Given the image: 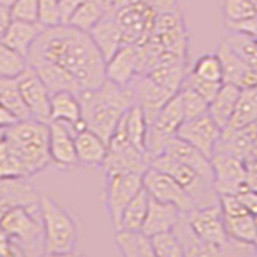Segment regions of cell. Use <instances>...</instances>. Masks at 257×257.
<instances>
[{
    "instance_id": "obj_1",
    "label": "cell",
    "mask_w": 257,
    "mask_h": 257,
    "mask_svg": "<svg viewBox=\"0 0 257 257\" xmlns=\"http://www.w3.org/2000/svg\"><path fill=\"white\" fill-rule=\"evenodd\" d=\"M29 64L53 63L74 77L84 90L100 87L104 80L106 60L90 34L69 24L44 28L28 55Z\"/></svg>"
},
{
    "instance_id": "obj_2",
    "label": "cell",
    "mask_w": 257,
    "mask_h": 257,
    "mask_svg": "<svg viewBox=\"0 0 257 257\" xmlns=\"http://www.w3.org/2000/svg\"><path fill=\"white\" fill-rule=\"evenodd\" d=\"M82 104V119L95 134L109 140L119 120L135 103L132 85H117L111 80L79 95Z\"/></svg>"
},
{
    "instance_id": "obj_3",
    "label": "cell",
    "mask_w": 257,
    "mask_h": 257,
    "mask_svg": "<svg viewBox=\"0 0 257 257\" xmlns=\"http://www.w3.org/2000/svg\"><path fill=\"white\" fill-rule=\"evenodd\" d=\"M5 140L18 161L23 177H32L52 164L48 153V122L20 119L5 127Z\"/></svg>"
},
{
    "instance_id": "obj_4",
    "label": "cell",
    "mask_w": 257,
    "mask_h": 257,
    "mask_svg": "<svg viewBox=\"0 0 257 257\" xmlns=\"http://www.w3.org/2000/svg\"><path fill=\"white\" fill-rule=\"evenodd\" d=\"M39 212L44 228L45 254H74L80 239V223L74 212L47 195L39 198Z\"/></svg>"
},
{
    "instance_id": "obj_5",
    "label": "cell",
    "mask_w": 257,
    "mask_h": 257,
    "mask_svg": "<svg viewBox=\"0 0 257 257\" xmlns=\"http://www.w3.org/2000/svg\"><path fill=\"white\" fill-rule=\"evenodd\" d=\"M34 206V204H31ZM31 206L18 204L8 207L0 215V225L12 241L13 254L40 255L45 254L42 220L31 212Z\"/></svg>"
},
{
    "instance_id": "obj_6",
    "label": "cell",
    "mask_w": 257,
    "mask_h": 257,
    "mask_svg": "<svg viewBox=\"0 0 257 257\" xmlns=\"http://www.w3.org/2000/svg\"><path fill=\"white\" fill-rule=\"evenodd\" d=\"M150 166L174 177L191 196V199L195 201L196 207L219 204V195L214 188V182L207 180L206 177L198 174L195 169L180 163L179 159L172 158L167 153H161L159 156L153 158Z\"/></svg>"
},
{
    "instance_id": "obj_7",
    "label": "cell",
    "mask_w": 257,
    "mask_h": 257,
    "mask_svg": "<svg viewBox=\"0 0 257 257\" xmlns=\"http://www.w3.org/2000/svg\"><path fill=\"white\" fill-rule=\"evenodd\" d=\"M104 177H106L103 195L104 211H106L112 228L117 230L125 206L143 188L142 174H104Z\"/></svg>"
},
{
    "instance_id": "obj_8",
    "label": "cell",
    "mask_w": 257,
    "mask_h": 257,
    "mask_svg": "<svg viewBox=\"0 0 257 257\" xmlns=\"http://www.w3.org/2000/svg\"><path fill=\"white\" fill-rule=\"evenodd\" d=\"M143 180V188L147 193L158 201L163 203H171L177 206L182 212H190L191 209H195L196 204L191 199L182 185L177 182L174 177L169 174L159 171L156 167H148L142 175Z\"/></svg>"
},
{
    "instance_id": "obj_9",
    "label": "cell",
    "mask_w": 257,
    "mask_h": 257,
    "mask_svg": "<svg viewBox=\"0 0 257 257\" xmlns=\"http://www.w3.org/2000/svg\"><path fill=\"white\" fill-rule=\"evenodd\" d=\"M214 188L217 195H238L247 188V164L244 159L236 158L228 153L215 151L212 158Z\"/></svg>"
},
{
    "instance_id": "obj_10",
    "label": "cell",
    "mask_w": 257,
    "mask_h": 257,
    "mask_svg": "<svg viewBox=\"0 0 257 257\" xmlns=\"http://www.w3.org/2000/svg\"><path fill=\"white\" fill-rule=\"evenodd\" d=\"M185 219L191 230L199 241L206 244L222 246L225 255V244L228 241V235L225 231L223 215L219 204L195 207L190 212H185Z\"/></svg>"
},
{
    "instance_id": "obj_11",
    "label": "cell",
    "mask_w": 257,
    "mask_h": 257,
    "mask_svg": "<svg viewBox=\"0 0 257 257\" xmlns=\"http://www.w3.org/2000/svg\"><path fill=\"white\" fill-rule=\"evenodd\" d=\"M114 16L122 31L124 44L139 45L150 37L156 13L143 0H139V2L120 7Z\"/></svg>"
},
{
    "instance_id": "obj_12",
    "label": "cell",
    "mask_w": 257,
    "mask_h": 257,
    "mask_svg": "<svg viewBox=\"0 0 257 257\" xmlns=\"http://www.w3.org/2000/svg\"><path fill=\"white\" fill-rule=\"evenodd\" d=\"M21 98L26 104L32 119L48 122L50 120V96L52 92L48 90L45 82L37 74V71L29 64V68L16 77Z\"/></svg>"
},
{
    "instance_id": "obj_13",
    "label": "cell",
    "mask_w": 257,
    "mask_h": 257,
    "mask_svg": "<svg viewBox=\"0 0 257 257\" xmlns=\"http://www.w3.org/2000/svg\"><path fill=\"white\" fill-rule=\"evenodd\" d=\"M222 134V127L211 117L209 112L195 119H188L177 131V137L203 151L207 158H212Z\"/></svg>"
},
{
    "instance_id": "obj_14",
    "label": "cell",
    "mask_w": 257,
    "mask_h": 257,
    "mask_svg": "<svg viewBox=\"0 0 257 257\" xmlns=\"http://www.w3.org/2000/svg\"><path fill=\"white\" fill-rule=\"evenodd\" d=\"M104 74H106V80L117 85H132L134 80L142 76L139 45L124 44L106 61Z\"/></svg>"
},
{
    "instance_id": "obj_15",
    "label": "cell",
    "mask_w": 257,
    "mask_h": 257,
    "mask_svg": "<svg viewBox=\"0 0 257 257\" xmlns=\"http://www.w3.org/2000/svg\"><path fill=\"white\" fill-rule=\"evenodd\" d=\"M48 153L52 164L58 169H74L79 164L74 134L66 124L56 120L48 122Z\"/></svg>"
},
{
    "instance_id": "obj_16",
    "label": "cell",
    "mask_w": 257,
    "mask_h": 257,
    "mask_svg": "<svg viewBox=\"0 0 257 257\" xmlns=\"http://www.w3.org/2000/svg\"><path fill=\"white\" fill-rule=\"evenodd\" d=\"M66 124L72 134H77L87 128L82 119V104H80L79 95L69 90L53 92L50 96V120Z\"/></svg>"
},
{
    "instance_id": "obj_17",
    "label": "cell",
    "mask_w": 257,
    "mask_h": 257,
    "mask_svg": "<svg viewBox=\"0 0 257 257\" xmlns=\"http://www.w3.org/2000/svg\"><path fill=\"white\" fill-rule=\"evenodd\" d=\"M135 103L143 109L145 116H147L148 124L151 122L158 111L166 104V101L174 96L175 93H171L163 85H159L155 79H151L148 74L139 76L132 84Z\"/></svg>"
},
{
    "instance_id": "obj_18",
    "label": "cell",
    "mask_w": 257,
    "mask_h": 257,
    "mask_svg": "<svg viewBox=\"0 0 257 257\" xmlns=\"http://www.w3.org/2000/svg\"><path fill=\"white\" fill-rule=\"evenodd\" d=\"M217 55L222 61L223 68V82L235 84L239 88H247L257 85V69L246 64L239 56L233 52V48L227 44V40H222L217 47Z\"/></svg>"
},
{
    "instance_id": "obj_19",
    "label": "cell",
    "mask_w": 257,
    "mask_h": 257,
    "mask_svg": "<svg viewBox=\"0 0 257 257\" xmlns=\"http://www.w3.org/2000/svg\"><path fill=\"white\" fill-rule=\"evenodd\" d=\"M90 37L95 42L96 48L100 50L104 60H109L120 47L124 45V36L119 28L114 13L104 15L103 18L90 29Z\"/></svg>"
},
{
    "instance_id": "obj_20",
    "label": "cell",
    "mask_w": 257,
    "mask_h": 257,
    "mask_svg": "<svg viewBox=\"0 0 257 257\" xmlns=\"http://www.w3.org/2000/svg\"><path fill=\"white\" fill-rule=\"evenodd\" d=\"M182 214L183 212L177 206L171 203H163V201H158L150 196L147 219H145L142 230L148 236L174 230L177 227V223H179Z\"/></svg>"
},
{
    "instance_id": "obj_21",
    "label": "cell",
    "mask_w": 257,
    "mask_h": 257,
    "mask_svg": "<svg viewBox=\"0 0 257 257\" xmlns=\"http://www.w3.org/2000/svg\"><path fill=\"white\" fill-rule=\"evenodd\" d=\"M76 155L79 164L101 167L108 155V142L90 128H84L74 135Z\"/></svg>"
},
{
    "instance_id": "obj_22",
    "label": "cell",
    "mask_w": 257,
    "mask_h": 257,
    "mask_svg": "<svg viewBox=\"0 0 257 257\" xmlns=\"http://www.w3.org/2000/svg\"><path fill=\"white\" fill-rule=\"evenodd\" d=\"M164 153L171 155L175 159H179L180 163L190 166L191 169H195L198 174L206 177L207 180L214 182V172H212L211 158H207L203 151H199L198 148L193 147V145H190L185 140L179 139L177 135L169 140Z\"/></svg>"
},
{
    "instance_id": "obj_23",
    "label": "cell",
    "mask_w": 257,
    "mask_h": 257,
    "mask_svg": "<svg viewBox=\"0 0 257 257\" xmlns=\"http://www.w3.org/2000/svg\"><path fill=\"white\" fill-rule=\"evenodd\" d=\"M44 31V26H40L39 23H28V21H16L13 20L10 28L5 32L4 39L0 42L7 44L8 47L15 48L16 52L23 55H29L32 45L40 36V32Z\"/></svg>"
},
{
    "instance_id": "obj_24",
    "label": "cell",
    "mask_w": 257,
    "mask_h": 257,
    "mask_svg": "<svg viewBox=\"0 0 257 257\" xmlns=\"http://www.w3.org/2000/svg\"><path fill=\"white\" fill-rule=\"evenodd\" d=\"M239 92H241V88L238 85L223 82L219 88V92H217L212 98V101L209 103L207 112L222 128H225L230 122L233 111H235V106H236Z\"/></svg>"
},
{
    "instance_id": "obj_25",
    "label": "cell",
    "mask_w": 257,
    "mask_h": 257,
    "mask_svg": "<svg viewBox=\"0 0 257 257\" xmlns=\"http://www.w3.org/2000/svg\"><path fill=\"white\" fill-rule=\"evenodd\" d=\"M114 241L124 257H155L151 236L143 230H116Z\"/></svg>"
},
{
    "instance_id": "obj_26",
    "label": "cell",
    "mask_w": 257,
    "mask_h": 257,
    "mask_svg": "<svg viewBox=\"0 0 257 257\" xmlns=\"http://www.w3.org/2000/svg\"><path fill=\"white\" fill-rule=\"evenodd\" d=\"M31 66L37 71V74L42 77V80L52 93L60 92V90H69V92H74L76 95L82 93V87L79 85L77 80L63 68L56 66V64L36 63V64H31Z\"/></svg>"
},
{
    "instance_id": "obj_27",
    "label": "cell",
    "mask_w": 257,
    "mask_h": 257,
    "mask_svg": "<svg viewBox=\"0 0 257 257\" xmlns=\"http://www.w3.org/2000/svg\"><path fill=\"white\" fill-rule=\"evenodd\" d=\"M257 122V85L241 88L233 116L227 127L243 128Z\"/></svg>"
},
{
    "instance_id": "obj_28",
    "label": "cell",
    "mask_w": 257,
    "mask_h": 257,
    "mask_svg": "<svg viewBox=\"0 0 257 257\" xmlns=\"http://www.w3.org/2000/svg\"><path fill=\"white\" fill-rule=\"evenodd\" d=\"M122 124L125 128L127 139L135 148L147 153V132H148V120L143 109L137 103H134L128 111L122 116ZM148 155V153H147Z\"/></svg>"
},
{
    "instance_id": "obj_29",
    "label": "cell",
    "mask_w": 257,
    "mask_h": 257,
    "mask_svg": "<svg viewBox=\"0 0 257 257\" xmlns=\"http://www.w3.org/2000/svg\"><path fill=\"white\" fill-rule=\"evenodd\" d=\"M108 13L111 12L108 10L106 4H104L103 0H84V2L76 8V12L71 15V18L66 24L74 26L80 31L90 32V29L95 24Z\"/></svg>"
},
{
    "instance_id": "obj_30",
    "label": "cell",
    "mask_w": 257,
    "mask_h": 257,
    "mask_svg": "<svg viewBox=\"0 0 257 257\" xmlns=\"http://www.w3.org/2000/svg\"><path fill=\"white\" fill-rule=\"evenodd\" d=\"M148 206H150V195L147 193V190L142 188L131 199V203L125 206L122 215H120L117 230H142L145 219H147Z\"/></svg>"
},
{
    "instance_id": "obj_31",
    "label": "cell",
    "mask_w": 257,
    "mask_h": 257,
    "mask_svg": "<svg viewBox=\"0 0 257 257\" xmlns=\"http://www.w3.org/2000/svg\"><path fill=\"white\" fill-rule=\"evenodd\" d=\"M225 231L228 238L243 241V243H252L257 241V228H255V217L252 214H241L233 217H225Z\"/></svg>"
},
{
    "instance_id": "obj_32",
    "label": "cell",
    "mask_w": 257,
    "mask_h": 257,
    "mask_svg": "<svg viewBox=\"0 0 257 257\" xmlns=\"http://www.w3.org/2000/svg\"><path fill=\"white\" fill-rule=\"evenodd\" d=\"M29 68V58L15 48L0 42V77L16 79Z\"/></svg>"
},
{
    "instance_id": "obj_33",
    "label": "cell",
    "mask_w": 257,
    "mask_h": 257,
    "mask_svg": "<svg viewBox=\"0 0 257 257\" xmlns=\"http://www.w3.org/2000/svg\"><path fill=\"white\" fill-rule=\"evenodd\" d=\"M155 257H185V247L175 230H169L151 236Z\"/></svg>"
},
{
    "instance_id": "obj_34",
    "label": "cell",
    "mask_w": 257,
    "mask_h": 257,
    "mask_svg": "<svg viewBox=\"0 0 257 257\" xmlns=\"http://www.w3.org/2000/svg\"><path fill=\"white\" fill-rule=\"evenodd\" d=\"M225 40L241 60L251 68L257 69V39L241 34V32L230 31V34L225 37Z\"/></svg>"
},
{
    "instance_id": "obj_35",
    "label": "cell",
    "mask_w": 257,
    "mask_h": 257,
    "mask_svg": "<svg viewBox=\"0 0 257 257\" xmlns=\"http://www.w3.org/2000/svg\"><path fill=\"white\" fill-rule=\"evenodd\" d=\"M191 72L201 79L209 80V82L223 84V68L217 53H206L199 56L193 64Z\"/></svg>"
},
{
    "instance_id": "obj_36",
    "label": "cell",
    "mask_w": 257,
    "mask_h": 257,
    "mask_svg": "<svg viewBox=\"0 0 257 257\" xmlns=\"http://www.w3.org/2000/svg\"><path fill=\"white\" fill-rule=\"evenodd\" d=\"M179 96L182 101L185 120L195 119L201 114H206L209 111V101L204 96H201L196 90H193V88L187 85H182V88L179 90Z\"/></svg>"
},
{
    "instance_id": "obj_37",
    "label": "cell",
    "mask_w": 257,
    "mask_h": 257,
    "mask_svg": "<svg viewBox=\"0 0 257 257\" xmlns=\"http://www.w3.org/2000/svg\"><path fill=\"white\" fill-rule=\"evenodd\" d=\"M222 13L225 23H235L257 15L252 0H222Z\"/></svg>"
},
{
    "instance_id": "obj_38",
    "label": "cell",
    "mask_w": 257,
    "mask_h": 257,
    "mask_svg": "<svg viewBox=\"0 0 257 257\" xmlns=\"http://www.w3.org/2000/svg\"><path fill=\"white\" fill-rule=\"evenodd\" d=\"M16 177H23V174L18 166V161L13 156V153L5 140V128H4L0 132V180L16 179Z\"/></svg>"
},
{
    "instance_id": "obj_39",
    "label": "cell",
    "mask_w": 257,
    "mask_h": 257,
    "mask_svg": "<svg viewBox=\"0 0 257 257\" xmlns=\"http://www.w3.org/2000/svg\"><path fill=\"white\" fill-rule=\"evenodd\" d=\"M37 23L44 28H55L63 24L60 0H40Z\"/></svg>"
},
{
    "instance_id": "obj_40",
    "label": "cell",
    "mask_w": 257,
    "mask_h": 257,
    "mask_svg": "<svg viewBox=\"0 0 257 257\" xmlns=\"http://www.w3.org/2000/svg\"><path fill=\"white\" fill-rule=\"evenodd\" d=\"M39 4H40V0H16V2L10 7L12 18L16 21L37 23Z\"/></svg>"
},
{
    "instance_id": "obj_41",
    "label": "cell",
    "mask_w": 257,
    "mask_h": 257,
    "mask_svg": "<svg viewBox=\"0 0 257 257\" xmlns=\"http://www.w3.org/2000/svg\"><path fill=\"white\" fill-rule=\"evenodd\" d=\"M182 85H187L190 88H193V90H196L201 96H204V98L211 103L212 98L215 96V93L219 92V88L222 84H217V82H209V80H204L201 79L198 76L193 74L191 71L187 72V76H185V80Z\"/></svg>"
},
{
    "instance_id": "obj_42",
    "label": "cell",
    "mask_w": 257,
    "mask_h": 257,
    "mask_svg": "<svg viewBox=\"0 0 257 257\" xmlns=\"http://www.w3.org/2000/svg\"><path fill=\"white\" fill-rule=\"evenodd\" d=\"M227 28L233 32H241V34L251 36L254 39H257V15L251 16V18L241 20V21H235V23H225Z\"/></svg>"
},
{
    "instance_id": "obj_43",
    "label": "cell",
    "mask_w": 257,
    "mask_h": 257,
    "mask_svg": "<svg viewBox=\"0 0 257 257\" xmlns=\"http://www.w3.org/2000/svg\"><path fill=\"white\" fill-rule=\"evenodd\" d=\"M156 15L169 13V12H180L183 0H143Z\"/></svg>"
},
{
    "instance_id": "obj_44",
    "label": "cell",
    "mask_w": 257,
    "mask_h": 257,
    "mask_svg": "<svg viewBox=\"0 0 257 257\" xmlns=\"http://www.w3.org/2000/svg\"><path fill=\"white\" fill-rule=\"evenodd\" d=\"M238 198L241 203H243V206L247 209L249 214L257 215V191H254L251 188H246L238 193Z\"/></svg>"
},
{
    "instance_id": "obj_45",
    "label": "cell",
    "mask_w": 257,
    "mask_h": 257,
    "mask_svg": "<svg viewBox=\"0 0 257 257\" xmlns=\"http://www.w3.org/2000/svg\"><path fill=\"white\" fill-rule=\"evenodd\" d=\"M13 18H12V13H10V8L0 5V40L4 39L5 32L10 28Z\"/></svg>"
},
{
    "instance_id": "obj_46",
    "label": "cell",
    "mask_w": 257,
    "mask_h": 257,
    "mask_svg": "<svg viewBox=\"0 0 257 257\" xmlns=\"http://www.w3.org/2000/svg\"><path fill=\"white\" fill-rule=\"evenodd\" d=\"M0 254H4V255H10V254H13L12 241H10V238H8L7 231L2 228V225H0Z\"/></svg>"
},
{
    "instance_id": "obj_47",
    "label": "cell",
    "mask_w": 257,
    "mask_h": 257,
    "mask_svg": "<svg viewBox=\"0 0 257 257\" xmlns=\"http://www.w3.org/2000/svg\"><path fill=\"white\" fill-rule=\"evenodd\" d=\"M16 120L18 119H16L7 108H4L2 104H0V128H5L8 125H12L13 122H16Z\"/></svg>"
},
{
    "instance_id": "obj_48",
    "label": "cell",
    "mask_w": 257,
    "mask_h": 257,
    "mask_svg": "<svg viewBox=\"0 0 257 257\" xmlns=\"http://www.w3.org/2000/svg\"><path fill=\"white\" fill-rule=\"evenodd\" d=\"M15 2H16V0H0V5H4V7H8V8H10Z\"/></svg>"
},
{
    "instance_id": "obj_49",
    "label": "cell",
    "mask_w": 257,
    "mask_h": 257,
    "mask_svg": "<svg viewBox=\"0 0 257 257\" xmlns=\"http://www.w3.org/2000/svg\"><path fill=\"white\" fill-rule=\"evenodd\" d=\"M252 4H254V7H255V10H257V0H252Z\"/></svg>"
},
{
    "instance_id": "obj_50",
    "label": "cell",
    "mask_w": 257,
    "mask_h": 257,
    "mask_svg": "<svg viewBox=\"0 0 257 257\" xmlns=\"http://www.w3.org/2000/svg\"><path fill=\"white\" fill-rule=\"evenodd\" d=\"M255 249H257V241H255Z\"/></svg>"
}]
</instances>
